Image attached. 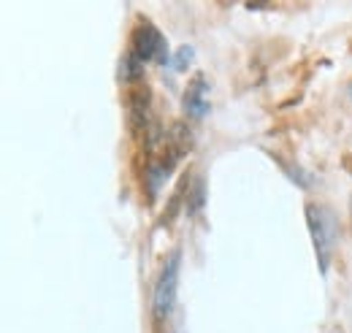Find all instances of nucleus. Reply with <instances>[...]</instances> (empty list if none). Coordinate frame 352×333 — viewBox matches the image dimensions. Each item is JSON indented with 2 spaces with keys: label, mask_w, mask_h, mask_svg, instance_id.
Wrapping results in <instances>:
<instances>
[{
  "label": "nucleus",
  "mask_w": 352,
  "mask_h": 333,
  "mask_svg": "<svg viewBox=\"0 0 352 333\" xmlns=\"http://www.w3.org/2000/svg\"><path fill=\"white\" fill-rule=\"evenodd\" d=\"M176 285H179V252H174L166 260L163 274L155 285V317L157 320H166L171 314L176 303Z\"/></svg>",
  "instance_id": "obj_2"
},
{
  "label": "nucleus",
  "mask_w": 352,
  "mask_h": 333,
  "mask_svg": "<svg viewBox=\"0 0 352 333\" xmlns=\"http://www.w3.org/2000/svg\"><path fill=\"white\" fill-rule=\"evenodd\" d=\"M184 111L195 120H201L209 111V82L204 76H195L184 89Z\"/></svg>",
  "instance_id": "obj_4"
},
{
  "label": "nucleus",
  "mask_w": 352,
  "mask_h": 333,
  "mask_svg": "<svg viewBox=\"0 0 352 333\" xmlns=\"http://www.w3.org/2000/svg\"><path fill=\"white\" fill-rule=\"evenodd\" d=\"M131 54L138 63H146V60H155V63H168V46L166 39L160 36V30L149 22H144L138 30H135V39H133Z\"/></svg>",
  "instance_id": "obj_3"
},
{
  "label": "nucleus",
  "mask_w": 352,
  "mask_h": 333,
  "mask_svg": "<svg viewBox=\"0 0 352 333\" xmlns=\"http://www.w3.org/2000/svg\"><path fill=\"white\" fill-rule=\"evenodd\" d=\"M350 92H352V89H350Z\"/></svg>",
  "instance_id": "obj_6"
},
{
  "label": "nucleus",
  "mask_w": 352,
  "mask_h": 333,
  "mask_svg": "<svg viewBox=\"0 0 352 333\" xmlns=\"http://www.w3.org/2000/svg\"><path fill=\"white\" fill-rule=\"evenodd\" d=\"M190 57H192V46H182L174 57V71H182L190 63Z\"/></svg>",
  "instance_id": "obj_5"
},
{
  "label": "nucleus",
  "mask_w": 352,
  "mask_h": 333,
  "mask_svg": "<svg viewBox=\"0 0 352 333\" xmlns=\"http://www.w3.org/2000/svg\"><path fill=\"white\" fill-rule=\"evenodd\" d=\"M307 219H309V228H311L314 250H317V257H320V268L325 271V268H328L331 247H333V241H336V217H333L331 211H325V208L309 206Z\"/></svg>",
  "instance_id": "obj_1"
}]
</instances>
